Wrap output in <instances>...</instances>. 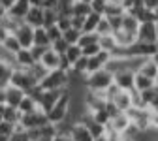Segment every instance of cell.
<instances>
[{
    "label": "cell",
    "instance_id": "obj_1",
    "mask_svg": "<svg viewBox=\"0 0 158 141\" xmlns=\"http://www.w3.org/2000/svg\"><path fill=\"white\" fill-rule=\"evenodd\" d=\"M70 85V72L64 70H55L47 72V75L40 81V89L42 90H66Z\"/></svg>",
    "mask_w": 158,
    "mask_h": 141
},
{
    "label": "cell",
    "instance_id": "obj_2",
    "mask_svg": "<svg viewBox=\"0 0 158 141\" xmlns=\"http://www.w3.org/2000/svg\"><path fill=\"white\" fill-rule=\"evenodd\" d=\"M70 98H72V94H70V90L66 89V90L62 92V96L58 98V102H56V104L51 107V111L47 113L49 124L58 126V124H62L64 120L68 118V113H70Z\"/></svg>",
    "mask_w": 158,
    "mask_h": 141
},
{
    "label": "cell",
    "instance_id": "obj_3",
    "mask_svg": "<svg viewBox=\"0 0 158 141\" xmlns=\"http://www.w3.org/2000/svg\"><path fill=\"white\" fill-rule=\"evenodd\" d=\"M113 85V73L109 70H100L85 77V89L90 92H106Z\"/></svg>",
    "mask_w": 158,
    "mask_h": 141
},
{
    "label": "cell",
    "instance_id": "obj_4",
    "mask_svg": "<svg viewBox=\"0 0 158 141\" xmlns=\"http://www.w3.org/2000/svg\"><path fill=\"white\" fill-rule=\"evenodd\" d=\"M10 85L23 90L25 94L32 92L36 87H38V81L32 77V73L28 70H23V68H13L11 72V77H10Z\"/></svg>",
    "mask_w": 158,
    "mask_h": 141
},
{
    "label": "cell",
    "instance_id": "obj_5",
    "mask_svg": "<svg viewBox=\"0 0 158 141\" xmlns=\"http://www.w3.org/2000/svg\"><path fill=\"white\" fill-rule=\"evenodd\" d=\"M49 122L47 120V115L44 111H34V113H28V115H21V120H19V128L28 132V130H36V128H42Z\"/></svg>",
    "mask_w": 158,
    "mask_h": 141
},
{
    "label": "cell",
    "instance_id": "obj_6",
    "mask_svg": "<svg viewBox=\"0 0 158 141\" xmlns=\"http://www.w3.org/2000/svg\"><path fill=\"white\" fill-rule=\"evenodd\" d=\"M62 92L64 90H42L40 96H38V100H36V102H38V109L47 115L51 111V107L58 102V98L62 96Z\"/></svg>",
    "mask_w": 158,
    "mask_h": 141
},
{
    "label": "cell",
    "instance_id": "obj_7",
    "mask_svg": "<svg viewBox=\"0 0 158 141\" xmlns=\"http://www.w3.org/2000/svg\"><path fill=\"white\" fill-rule=\"evenodd\" d=\"M137 42L143 44H156L158 42V27L154 23H139L137 28Z\"/></svg>",
    "mask_w": 158,
    "mask_h": 141
},
{
    "label": "cell",
    "instance_id": "obj_8",
    "mask_svg": "<svg viewBox=\"0 0 158 141\" xmlns=\"http://www.w3.org/2000/svg\"><path fill=\"white\" fill-rule=\"evenodd\" d=\"M13 36L17 38L21 49H30L34 45V28L28 27V25H25V23L19 25V28L13 32Z\"/></svg>",
    "mask_w": 158,
    "mask_h": 141
},
{
    "label": "cell",
    "instance_id": "obj_9",
    "mask_svg": "<svg viewBox=\"0 0 158 141\" xmlns=\"http://www.w3.org/2000/svg\"><path fill=\"white\" fill-rule=\"evenodd\" d=\"M132 126V120H130V117L126 115V113H117V115H113L111 118H109V124L106 126L107 130H111V132H117V134H126V130Z\"/></svg>",
    "mask_w": 158,
    "mask_h": 141
},
{
    "label": "cell",
    "instance_id": "obj_10",
    "mask_svg": "<svg viewBox=\"0 0 158 141\" xmlns=\"http://www.w3.org/2000/svg\"><path fill=\"white\" fill-rule=\"evenodd\" d=\"M109 60H111V53H106V51H100L98 55L90 56L89 58V66H87V75H90L94 72H100V70H106Z\"/></svg>",
    "mask_w": 158,
    "mask_h": 141
},
{
    "label": "cell",
    "instance_id": "obj_11",
    "mask_svg": "<svg viewBox=\"0 0 158 141\" xmlns=\"http://www.w3.org/2000/svg\"><path fill=\"white\" fill-rule=\"evenodd\" d=\"M30 8H32L30 6V0H15L13 6L6 11V15L11 17V19H15V21H19V23H23L27 13L30 11Z\"/></svg>",
    "mask_w": 158,
    "mask_h": 141
},
{
    "label": "cell",
    "instance_id": "obj_12",
    "mask_svg": "<svg viewBox=\"0 0 158 141\" xmlns=\"http://www.w3.org/2000/svg\"><path fill=\"white\" fill-rule=\"evenodd\" d=\"M40 66H44L47 72H55V70H60V64H62V55L55 53L51 47L45 51V55L40 58Z\"/></svg>",
    "mask_w": 158,
    "mask_h": 141
},
{
    "label": "cell",
    "instance_id": "obj_13",
    "mask_svg": "<svg viewBox=\"0 0 158 141\" xmlns=\"http://www.w3.org/2000/svg\"><path fill=\"white\" fill-rule=\"evenodd\" d=\"M134 72H128V70H121L113 73V83L121 89V90H126V92H132L134 90Z\"/></svg>",
    "mask_w": 158,
    "mask_h": 141
},
{
    "label": "cell",
    "instance_id": "obj_14",
    "mask_svg": "<svg viewBox=\"0 0 158 141\" xmlns=\"http://www.w3.org/2000/svg\"><path fill=\"white\" fill-rule=\"evenodd\" d=\"M68 137H70V141H94V137L90 135V132H89L81 122H75V124L70 128Z\"/></svg>",
    "mask_w": 158,
    "mask_h": 141
},
{
    "label": "cell",
    "instance_id": "obj_15",
    "mask_svg": "<svg viewBox=\"0 0 158 141\" xmlns=\"http://www.w3.org/2000/svg\"><path fill=\"white\" fill-rule=\"evenodd\" d=\"M117 111H121V113H126L132 109V92H126V90H121L115 98H113V102H111Z\"/></svg>",
    "mask_w": 158,
    "mask_h": 141
},
{
    "label": "cell",
    "instance_id": "obj_16",
    "mask_svg": "<svg viewBox=\"0 0 158 141\" xmlns=\"http://www.w3.org/2000/svg\"><path fill=\"white\" fill-rule=\"evenodd\" d=\"M25 25L32 27V28H40V27H44V10L42 8H30V11L27 13L25 17Z\"/></svg>",
    "mask_w": 158,
    "mask_h": 141
},
{
    "label": "cell",
    "instance_id": "obj_17",
    "mask_svg": "<svg viewBox=\"0 0 158 141\" xmlns=\"http://www.w3.org/2000/svg\"><path fill=\"white\" fill-rule=\"evenodd\" d=\"M36 64V60L32 58L30 49H21L15 55V68H23V70H30Z\"/></svg>",
    "mask_w": 158,
    "mask_h": 141
},
{
    "label": "cell",
    "instance_id": "obj_18",
    "mask_svg": "<svg viewBox=\"0 0 158 141\" xmlns=\"http://www.w3.org/2000/svg\"><path fill=\"white\" fill-rule=\"evenodd\" d=\"M130 13H132L139 23H154V21H158V19H156V13H154L152 10H147L145 6L134 8V10H130Z\"/></svg>",
    "mask_w": 158,
    "mask_h": 141
},
{
    "label": "cell",
    "instance_id": "obj_19",
    "mask_svg": "<svg viewBox=\"0 0 158 141\" xmlns=\"http://www.w3.org/2000/svg\"><path fill=\"white\" fill-rule=\"evenodd\" d=\"M23 98H25V92H23V90H19V89H15V87H11V85L6 87V106L17 109V106L21 104Z\"/></svg>",
    "mask_w": 158,
    "mask_h": 141
},
{
    "label": "cell",
    "instance_id": "obj_20",
    "mask_svg": "<svg viewBox=\"0 0 158 141\" xmlns=\"http://www.w3.org/2000/svg\"><path fill=\"white\" fill-rule=\"evenodd\" d=\"M135 73H141V75H145V77H149V79L154 81V77L158 73V66H156V62L152 58H145L141 62V66H139V70H137Z\"/></svg>",
    "mask_w": 158,
    "mask_h": 141
},
{
    "label": "cell",
    "instance_id": "obj_21",
    "mask_svg": "<svg viewBox=\"0 0 158 141\" xmlns=\"http://www.w3.org/2000/svg\"><path fill=\"white\" fill-rule=\"evenodd\" d=\"M17 111L21 113V115H28V113H34V111H38V102L32 98V96H28V94H25V98L21 100V104L17 106Z\"/></svg>",
    "mask_w": 158,
    "mask_h": 141
},
{
    "label": "cell",
    "instance_id": "obj_22",
    "mask_svg": "<svg viewBox=\"0 0 158 141\" xmlns=\"http://www.w3.org/2000/svg\"><path fill=\"white\" fill-rule=\"evenodd\" d=\"M152 87H154V81H152V79H149V77H145V75H141V73H135V75H134V90L145 92V90H149V89H152Z\"/></svg>",
    "mask_w": 158,
    "mask_h": 141
},
{
    "label": "cell",
    "instance_id": "obj_23",
    "mask_svg": "<svg viewBox=\"0 0 158 141\" xmlns=\"http://www.w3.org/2000/svg\"><path fill=\"white\" fill-rule=\"evenodd\" d=\"M121 28H124L126 32H134V34H137V28H139V21H137V19H135L130 11H126V13L123 15Z\"/></svg>",
    "mask_w": 158,
    "mask_h": 141
},
{
    "label": "cell",
    "instance_id": "obj_24",
    "mask_svg": "<svg viewBox=\"0 0 158 141\" xmlns=\"http://www.w3.org/2000/svg\"><path fill=\"white\" fill-rule=\"evenodd\" d=\"M34 45H40V47H51V42H49L47 30H45L44 27L34 28Z\"/></svg>",
    "mask_w": 158,
    "mask_h": 141
},
{
    "label": "cell",
    "instance_id": "obj_25",
    "mask_svg": "<svg viewBox=\"0 0 158 141\" xmlns=\"http://www.w3.org/2000/svg\"><path fill=\"white\" fill-rule=\"evenodd\" d=\"M104 15H100V13H89L87 17H85V25H83V32H96V27H98V23H100V19H102Z\"/></svg>",
    "mask_w": 158,
    "mask_h": 141
},
{
    "label": "cell",
    "instance_id": "obj_26",
    "mask_svg": "<svg viewBox=\"0 0 158 141\" xmlns=\"http://www.w3.org/2000/svg\"><path fill=\"white\" fill-rule=\"evenodd\" d=\"M98 42H100V36H98L96 32H81L77 45L83 49V47H87V45H92V44H98Z\"/></svg>",
    "mask_w": 158,
    "mask_h": 141
},
{
    "label": "cell",
    "instance_id": "obj_27",
    "mask_svg": "<svg viewBox=\"0 0 158 141\" xmlns=\"http://www.w3.org/2000/svg\"><path fill=\"white\" fill-rule=\"evenodd\" d=\"M2 47H4V49H6V51L10 53V55H13V56H15V55H17L19 51H21V45H19L17 38H15L13 34H10V36H8V38L4 39V42H2Z\"/></svg>",
    "mask_w": 158,
    "mask_h": 141
},
{
    "label": "cell",
    "instance_id": "obj_28",
    "mask_svg": "<svg viewBox=\"0 0 158 141\" xmlns=\"http://www.w3.org/2000/svg\"><path fill=\"white\" fill-rule=\"evenodd\" d=\"M100 49L102 51H106V53H115L117 49H118V45H117V42H115V38H113V34L111 36H104V38H100Z\"/></svg>",
    "mask_w": 158,
    "mask_h": 141
},
{
    "label": "cell",
    "instance_id": "obj_29",
    "mask_svg": "<svg viewBox=\"0 0 158 141\" xmlns=\"http://www.w3.org/2000/svg\"><path fill=\"white\" fill-rule=\"evenodd\" d=\"M89 13H92V8H90V4H85V2H73V6H72V15H75V17H87Z\"/></svg>",
    "mask_w": 158,
    "mask_h": 141
},
{
    "label": "cell",
    "instance_id": "obj_30",
    "mask_svg": "<svg viewBox=\"0 0 158 141\" xmlns=\"http://www.w3.org/2000/svg\"><path fill=\"white\" fill-rule=\"evenodd\" d=\"M11 72L13 68L4 64V62H0V89H6L10 87V77H11Z\"/></svg>",
    "mask_w": 158,
    "mask_h": 141
},
{
    "label": "cell",
    "instance_id": "obj_31",
    "mask_svg": "<svg viewBox=\"0 0 158 141\" xmlns=\"http://www.w3.org/2000/svg\"><path fill=\"white\" fill-rule=\"evenodd\" d=\"M62 56L68 60V64H70V68H72V64L75 62V60L81 58V56H83V53H81V47H79V45H70V47H68V51H66Z\"/></svg>",
    "mask_w": 158,
    "mask_h": 141
},
{
    "label": "cell",
    "instance_id": "obj_32",
    "mask_svg": "<svg viewBox=\"0 0 158 141\" xmlns=\"http://www.w3.org/2000/svg\"><path fill=\"white\" fill-rule=\"evenodd\" d=\"M96 34L100 36V38L113 34V27H111V23H109L107 17H102V19H100V23H98V27H96Z\"/></svg>",
    "mask_w": 158,
    "mask_h": 141
},
{
    "label": "cell",
    "instance_id": "obj_33",
    "mask_svg": "<svg viewBox=\"0 0 158 141\" xmlns=\"http://www.w3.org/2000/svg\"><path fill=\"white\" fill-rule=\"evenodd\" d=\"M2 120L11 122V124H19V120H21V113H19L15 107L6 106V107H4V117H2Z\"/></svg>",
    "mask_w": 158,
    "mask_h": 141
},
{
    "label": "cell",
    "instance_id": "obj_34",
    "mask_svg": "<svg viewBox=\"0 0 158 141\" xmlns=\"http://www.w3.org/2000/svg\"><path fill=\"white\" fill-rule=\"evenodd\" d=\"M89 113H90V111H89ZM90 115H92V118L96 120L98 124H102V126H107V124H109V118H111V117H109V113L106 111V107H104V109H98V111H92Z\"/></svg>",
    "mask_w": 158,
    "mask_h": 141
},
{
    "label": "cell",
    "instance_id": "obj_35",
    "mask_svg": "<svg viewBox=\"0 0 158 141\" xmlns=\"http://www.w3.org/2000/svg\"><path fill=\"white\" fill-rule=\"evenodd\" d=\"M56 19H58L56 10H44V28H49V27L56 25Z\"/></svg>",
    "mask_w": 158,
    "mask_h": 141
},
{
    "label": "cell",
    "instance_id": "obj_36",
    "mask_svg": "<svg viewBox=\"0 0 158 141\" xmlns=\"http://www.w3.org/2000/svg\"><path fill=\"white\" fill-rule=\"evenodd\" d=\"M79 36H81V32L79 30H75V28H70V30H66V32H62V39L68 44V45H77V42H79Z\"/></svg>",
    "mask_w": 158,
    "mask_h": 141
},
{
    "label": "cell",
    "instance_id": "obj_37",
    "mask_svg": "<svg viewBox=\"0 0 158 141\" xmlns=\"http://www.w3.org/2000/svg\"><path fill=\"white\" fill-rule=\"evenodd\" d=\"M56 27L60 28L62 32L70 30V28H72V15H64V13H58V19H56Z\"/></svg>",
    "mask_w": 158,
    "mask_h": 141
},
{
    "label": "cell",
    "instance_id": "obj_38",
    "mask_svg": "<svg viewBox=\"0 0 158 141\" xmlns=\"http://www.w3.org/2000/svg\"><path fill=\"white\" fill-rule=\"evenodd\" d=\"M17 130V124H11V122H6V120H2L0 122V135H4V137H11Z\"/></svg>",
    "mask_w": 158,
    "mask_h": 141
},
{
    "label": "cell",
    "instance_id": "obj_39",
    "mask_svg": "<svg viewBox=\"0 0 158 141\" xmlns=\"http://www.w3.org/2000/svg\"><path fill=\"white\" fill-rule=\"evenodd\" d=\"M45 30H47V36H49V42H51V44L58 42V39H62V30L58 28L56 25H53V27H49V28H45Z\"/></svg>",
    "mask_w": 158,
    "mask_h": 141
},
{
    "label": "cell",
    "instance_id": "obj_40",
    "mask_svg": "<svg viewBox=\"0 0 158 141\" xmlns=\"http://www.w3.org/2000/svg\"><path fill=\"white\" fill-rule=\"evenodd\" d=\"M90 8H92L94 13L104 15V11H106V8H107V0H92V2H90Z\"/></svg>",
    "mask_w": 158,
    "mask_h": 141
},
{
    "label": "cell",
    "instance_id": "obj_41",
    "mask_svg": "<svg viewBox=\"0 0 158 141\" xmlns=\"http://www.w3.org/2000/svg\"><path fill=\"white\" fill-rule=\"evenodd\" d=\"M100 51H102V49H100V44H92V45H87V47H83V49H81L83 56H87V58H90V56L98 55Z\"/></svg>",
    "mask_w": 158,
    "mask_h": 141
},
{
    "label": "cell",
    "instance_id": "obj_42",
    "mask_svg": "<svg viewBox=\"0 0 158 141\" xmlns=\"http://www.w3.org/2000/svg\"><path fill=\"white\" fill-rule=\"evenodd\" d=\"M68 44L64 42V39H58V42H55V44H51V49L55 51V53H58V55H64L66 51H68Z\"/></svg>",
    "mask_w": 158,
    "mask_h": 141
},
{
    "label": "cell",
    "instance_id": "obj_43",
    "mask_svg": "<svg viewBox=\"0 0 158 141\" xmlns=\"http://www.w3.org/2000/svg\"><path fill=\"white\" fill-rule=\"evenodd\" d=\"M49 47H40V45H32L30 47V53H32V58L36 60V62H40V58H42L44 55H45V51H47Z\"/></svg>",
    "mask_w": 158,
    "mask_h": 141
},
{
    "label": "cell",
    "instance_id": "obj_44",
    "mask_svg": "<svg viewBox=\"0 0 158 141\" xmlns=\"http://www.w3.org/2000/svg\"><path fill=\"white\" fill-rule=\"evenodd\" d=\"M11 141H30V137H28V134L25 132V130H21V128H19L17 126V130H15V134L10 137Z\"/></svg>",
    "mask_w": 158,
    "mask_h": 141
},
{
    "label": "cell",
    "instance_id": "obj_45",
    "mask_svg": "<svg viewBox=\"0 0 158 141\" xmlns=\"http://www.w3.org/2000/svg\"><path fill=\"white\" fill-rule=\"evenodd\" d=\"M149 128L158 132V111H154V109H151V113H149Z\"/></svg>",
    "mask_w": 158,
    "mask_h": 141
},
{
    "label": "cell",
    "instance_id": "obj_46",
    "mask_svg": "<svg viewBox=\"0 0 158 141\" xmlns=\"http://www.w3.org/2000/svg\"><path fill=\"white\" fill-rule=\"evenodd\" d=\"M58 0H42V10H56Z\"/></svg>",
    "mask_w": 158,
    "mask_h": 141
},
{
    "label": "cell",
    "instance_id": "obj_47",
    "mask_svg": "<svg viewBox=\"0 0 158 141\" xmlns=\"http://www.w3.org/2000/svg\"><path fill=\"white\" fill-rule=\"evenodd\" d=\"M143 6H145L147 10L156 11V8H158V0H143Z\"/></svg>",
    "mask_w": 158,
    "mask_h": 141
},
{
    "label": "cell",
    "instance_id": "obj_48",
    "mask_svg": "<svg viewBox=\"0 0 158 141\" xmlns=\"http://www.w3.org/2000/svg\"><path fill=\"white\" fill-rule=\"evenodd\" d=\"M13 2H15V0H0V6H2V8L8 11V10L13 6Z\"/></svg>",
    "mask_w": 158,
    "mask_h": 141
},
{
    "label": "cell",
    "instance_id": "obj_49",
    "mask_svg": "<svg viewBox=\"0 0 158 141\" xmlns=\"http://www.w3.org/2000/svg\"><path fill=\"white\" fill-rule=\"evenodd\" d=\"M53 141H70V137H68L66 134H56V135L53 137Z\"/></svg>",
    "mask_w": 158,
    "mask_h": 141
},
{
    "label": "cell",
    "instance_id": "obj_50",
    "mask_svg": "<svg viewBox=\"0 0 158 141\" xmlns=\"http://www.w3.org/2000/svg\"><path fill=\"white\" fill-rule=\"evenodd\" d=\"M0 106H6V89H0Z\"/></svg>",
    "mask_w": 158,
    "mask_h": 141
},
{
    "label": "cell",
    "instance_id": "obj_51",
    "mask_svg": "<svg viewBox=\"0 0 158 141\" xmlns=\"http://www.w3.org/2000/svg\"><path fill=\"white\" fill-rule=\"evenodd\" d=\"M4 15H6V10H4V8H2V6H0V19H2V17H4Z\"/></svg>",
    "mask_w": 158,
    "mask_h": 141
},
{
    "label": "cell",
    "instance_id": "obj_52",
    "mask_svg": "<svg viewBox=\"0 0 158 141\" xmlns=\"http://www.w3.org/2000/svg\"><path fill=\"white\" fill-rule=\"evenodd\" d=\"M34 141H53V139H49V137H40V139H34Z\"/></svg>",
    "mask_w": 158,
    "mask_h": 141
},
{
    "label": "cell",
    "instance_id": "obj_53",
    "mask_svg": "<svg viewBox=\"0 0 158 141\" xmlns=\"http://www.w3.org/2000/svg\"><path fill=\"white\" fill-rule=\"evenodd\" d=\"M94 141H107V137H106V135H102V137H98V139H94Z\"/></svg>",
    "mask_w": 158,
    "mask_h": 141
},
{
    "label": "cell",
    "instance_id": "obj_54",
    "mask_svg": "<svg viewBox=\"0 0 158 141\" xmlns=\"http://www.w3.org/2000/svg\"><path fill=\"white\" fill-rule=\"evenodd\" d=\"M152 60H154V62H156V66H158V53H156V55L152 56Z\"/></svg>",
    "mask_w": 158,
    "mask_h": 141
},
{
    "label": "cell",
    "instance_id": "obj_55",
    "mask_svg": "<svg viewBox=\"0 0 158 141\" xmlns=\"http://www.w3.org/2000/svg\"><path fill=\"white\" fill-rule=\"evenodd\" d=\"M77 2H85V4H90L92 0H77Z\"/></svg>",
    "mask_w": 158,
    "mask_h": 141
},
{
    "label": "cell",
    "instance_id": "obj_56",
    "mask_svg": "<svg viewBox=\"0 0 158 141\" xmlns=\"http://www.w3.org/2000/svg\"><path fill=\"white\" fill-rule=\"evenodd\" d=\"M0 141H10L8 137H4V135H0Z\"/></svg>",
    "mask_w": 158,
    "mask_h": 141
},
{
    "label": "cell",
    "instance_id": "obj_57",
    "mask_svg": "<svg viewBox=\"0 0 158 141\" xmlns=\"http://www.w3.org/2000/svg\"><path fill=\"white\" fill-rule=\"evenodd\" d=\"M154 85L158 87V73H156V77H154Z\"/></svg>",
    "mask_w": 158,
    "mask_h": 141
},
{
    "label": "cell",
    "instance_id": "obj_58",
    "mask_svg": "<svg viewBox=\"0 0 158 141\" xmlns=\"http://www.w3.org/2000/svg\"><path fill=\"white\" fill-rule=\"evenodd\" d=\"M123 141H134L132 137H123Z\"/></svg>",
    "mask_w": 158,
    "mask_h": 141
},
{
    "label": "cell",
    "instance_id": "obj_59",
    "mask_svg": "<svg viewBox=\"0 0 158 141\" xmlns=\"http://www.w3.org/2000/svg\"><path fill=\"white\" fill-rule=\"evenodd\" d=\"M154 13H156V19H158V8H156V11H154Z\"/></svg>",
    "mask_w": 158,
    "mask_h": 141
},
{
    "label": "cell",
    "instance_id": "obj_60",
    "mask_svg": "<svg viewBox=\"0 0 158 141\" xmlns=\"http://www.w3.org/2000/svg\"><path fill=\"white\" fill-rule=\"evenodd\" d=\"M156 51H158V42H156Z\"/></svg>",
    "mask_w": 158,
    "mask_h": 141
},
{
    "label": "cell",
    "instance_id": "obj_61",
    "mask_svg": "<svg viewBox=\"0 0 158 141\" xmlns=\"http://www.w3.org/2000/svg\"><path fill=\"white\" fill-rule=\"evenodd\" d=\"M156 27H158V21H156Z\"/></svg>",
    "mask_w": 158,
    "mask_h": 141
},
{
    "label": "cell",
    "instance_id": "obj_62",
    "mask_svg": "<svg viewBox=\"0 0 158 141\" xmlns=\"http://www.w3.org/2000/svg\"><path fill=\"white\" fill-rule=\"evenodd\" d=\"M10 141H11V139H10Z\"/></svg>",
    "mask_w": 158,
    "mask_h": 141
}]
</instances>
